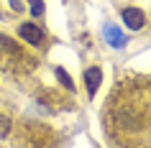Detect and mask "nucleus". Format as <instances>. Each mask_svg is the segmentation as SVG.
I'll use <instances>...</instances> for the list:
<instances>
[{
  "mask_svg": "<svg viewBox=\"0 0 151 148\" xmlns=\"http://www.w3.org/2000/svg\"><path fill=\"white\" fill-rule=\"evenodd\" d=\"M103 33H105V39H108V44H110V46H115V49H118V46H126V36H123L115 26H105Z\"/></svg>",
  "mask_w": 151,
  "mask_h": 148,
  "instance_id": "20e7f679",
  "label": "nucleus"
},
{
  "mask_svg": "<svg viewBox=\"0 0 151 148\" xmlns=\"http://www.w3.org/2000/svg\"><path fill=\"white\" fill-rule=\"evenodd\" d=\"M143 13L138 8H126L123 10V23H126V28H131V31H138V28H143Z\"/></svg>",
  "mask_w": 151,
  "mask_h": 148,
  "instance_id": "f03ea898",
  "label": "nucleus"
},
{
  "mask_svg": "<svg viewBox=\"0 0 151 148\" xmlns=\"http://www.w3.org/2000/svg\"><path fill=\"white\" fill-rule=\"evenodd\" d=\"M100 82H103V71L97 69V66H90V69L85 71V84H87V94H90V97H95V94H97Z\"/></svg>",
  "mask_w": 151,
  "mask_h": 148,
  "instance_id": "7ed1b4c3",
  "label": "nucleus"
},
{
  "mask_svg": "<svg viewBox=\"0 0 151 148\" xmlns=\"http://www.w3.org/2000/svg\"><path fill=\"white\" fill-rule=\"evenodd\" d=\"M8 128H10V123H8V120H3V117H0V135H5V133H8Z\"/></svg>",
  "mask_w": 151,
  "mask_h": 148,
  "instance_id": "6e6552de",
  "label": "nucleus"
},
{
  "mask_svg": "<svg viewBox=\"0 0 151 148\" xmlns=\"http://www.w3.org/2000/svg\"><path fill=\"white\" fill-rule=\"evenodd\" d=\"M56 79H59V82H62V84L67 87V89H74V84H72V79H69V74H67V71H64L62 66H56Z\"/></svg>",
  "mask_w": 151,
  "mask_h": 148,
  "instance_id": "39448f33",
  "label": "nucleus"
},
{
  "mask_svg": "<svg viewBox=\"0 0 151 148\" xmlns=\"http://www.w3.org/2000/svg\"><path fill=\"white\" fill-rule=\"evenodd\" d=\"M10 8L16 10V13H21L23 10V0H10Z\"/></svg>",
  "mask_w": 151,
  "mask_h": 148,
  "instance_id": "0eeeda50",
  "label": "nucleus"
},
{
  "mask_svg": "<svg viewBox=\"0 0 151 148\" xmlns=\"http://www.w3.org/2000/svg\"><path fill=\"white\" fill-rule=\"evenodd\" d=\"M26 3H28V5H31V13H33V18L36 16H41V13H44V0H26Z\"/></svg>",
  "mask_w": 151,
  "mask_h": 148,
  "instance_id": "423d86ee",
  "label": "nucleus"
},
{
  "mask_svg": "<svg viewBox=\"0 0 151 148\" xmlns=\"http://www.w3.org/2000/svg\"><path fill=\"white\" fill-rule=\"evenodd\" d=\"M18 33H21V39H26L31 46H39L41 41H44V31H41L36 23H23L18 28Z\"/></svg>",
  "mask_w": 151,
  "mask_h": 148,
  "instance_id": "f257e3e1",
  "label": "nucleus"
}]
</instances>
